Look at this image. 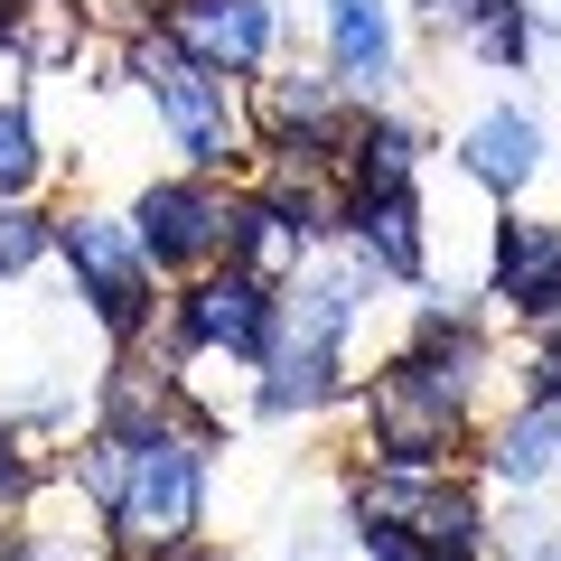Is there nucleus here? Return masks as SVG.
Here are the masks:
<instances>
[{"label": "nucleus", "instance_id": "18", "mask_svg": "<svg viewBox=\"0 0 561 561\" xmlns=\"http://www.w3.org/2000/svg\"><path fill=\"white\" fill-rule=\"evenodd\" d=\"M38 253H57V225H47V216H28V197H20V206H0V280H10V272H28Z\"/></svg>", "mask_w": 561, "mask_h": 561}, {"label": "nucleus", "instance_id": "22", "mask_svg": "<svg viewBox=\"0 0 561 561\" xmlns=\"http://www.w3.org/2000/svg\"><path fill=\"white\" fill-rule=\"evenodd\" d=\"M524 393H561V319H542L534 365H524Z\"/></svg>", "mask_w": 561, "mask_h": 561}, {"label": "nucleus", "instance_id": "19", "mask_svg": "<svg viewBox=\"0 0 561 561\" xmlns=\"http://www.w3.org/2000/svg\"><path fill=\"white\" fill-rule=\"evenodd\" d=\"M10 561H113V552H103L84 524H47V534H20V552H10Z\"/></svg>", "mask_w": 561, "mask_h": 561}, {"label": "nucleus", "instance_id": "17", "mask_svg": "<svg viewBox=\"0 0 561 561\" xmlns=\"http://www.w3.org/2000/svg\"><path fill=\"white\" fill-rule=\"evenodd\" d=\"M47 179V150H38V122L20 103H0V206H20L28 187Z\"/></svg>", "mask_w": 561, "mask_h": 561}, {"label": "nucleus", "instance_id": "24", "mask_svg": "<svg viewBox=\"0 0 561 561\" xmlns=\"http://www.w3.org/2000/svg\"><path fill=\"white\" fill-rule=\"evenodd\" d=\"M160 561H225V552H206V542H179V552H160Z\"/></svg>", "mask_w": 561, "mask_h": 561}, {"label": "nucleus", "instance_id": "5", "mask_svg": "<svg viewBox=\"0 0 561 561\" xmlns=\"http://www.w3.org/2000/svg\"><path fill=\"white\" fill-rule=\"evenodd\" d=\"M179 346L187 356H262L272 346V280L253 272H197L179 290Z\"/></svg>", "mask_w": 561, "mask_h": 561}, {"label": "nucleus", "instance_id": "13", "mask_svg": "<svg viewBox=\"0 0 561 561\" xmlns=\"http://www.w3.org/2000/svg\"><path fill=\"white\" fill-rule=\"evenodd\" d=\"M346 197H375V187H412L421 179V131L412 122H356V131H346Z\"/></svg>", "mask_w": 561, "mask_h": 561}, {"label": "nucleus", "instance_id": "16", "mask_svg": "<svg viewBox=\"0 0 561 561\" xmlns=\"http://www.w3.org/2000/svg\"><path fill=\"white\" fill-rule=\"evenodd\" d=\"M459 38L478 47L496 76H524V66H534V47H542V28H534V10H524V0H478V20H468Z\"/></svg>", "mask_w": 561, "mask_h": 561}, {"label": "nucleus", "instance_id": "11", "mask_svg": "<svg viewBox=\"0 0 561 561\" xmlns=\"http://www.w3.org/2000/svg\"><path fill=\"white\" fill-rule=\"evenodd\" d=\"M393 10L383 0H328V76L346 94H383L393 84Z\"/></svg>", "mask_w": 561, "mask_h": 561}, {"label": "nucleus", "instance_id": "21", "mask_svg": "<svg viewBox=\"0 0 561 561\" xmlns=\"http://www.w3.org/2000/svg\"><path fill=\"white\" fill-rule=\"evenodd\" d=\"M356 542H365V561H440L421 534H402V524H356Z\"/></svg>", "mask_w": 561, "mask_h": 561}, {"label": "nucleus", "instance_id": "6", "mask_svg": "<svg viewBox=\"0 0 561 561\" xmlns=\"http://www.w3.org/2000/svg\"><path fill=\"white\" fill-rule=\"evenodd\" d=\"M160 28L179 38V57H197L206 76L253 84L272 57V0H169Z\"/></svg>", "mask_w": 561, "mask_h": 561}, {"label": "nucleus", "instance_id": "23", "mask_svg": "<svg viewBox=\"0 0 561 561\" xmlns=\"http://www.w3.org/2000/svg\"><path fill=\"white\" fill-rule=\"evenodd\" d=\"M103 10H113V20L140 38V28H160V10H169V0H103Z\"/></svg>", "mask_w": 561, "mask_h": 561}, {"label": "nucleus", "instance_id": "20", "mask_svg": "<svg viewBox=\"0 0 561 561\" xmlns=\"http://www.w3.org/2000/svg\"><path fill=\"white\" fill-rule=\"evenodd\" d=\"M28 486H38V459H28L20 421H0V505H28Z\"/></svg>", "mask_w": 561, "mask_h": 561}, {"label": "nucleus", "instance_id": "4", "mask_svg": "<svg viewBox=\"0 0 561 561\" xmlns=\"http://www.w3.org/2000/svg\"><path fill=\"white\" fill-rule=\"evenodd\" d=\"M131 225H140V243H150V272H216L225 262V243H234V197H225L216 179H150L131 197Z\"/></svg>", "mask_w": 561, "mask_h": 561}, {"label": "nucleus", "instance_id": "15", "mask_svg": "<svg viewBox=\"0 0 561 561\" xmlns=\"http://www.w3.org/2000/svg\"><path fill=\"white\" fill-rule=\"evenodd\" d=\"M346 393V375H337V356H262V412H319V402H337Z\"/></svg>", "mask_w": 561, "mask_h": 561}, {"label": "nucleus", "instance_id": "25", "mask_svg": "<svg viewBox=\"0 0 561 561\" xmlns=\"http://www.w3.org/2000/svg\"><path fill=\"white\" fill-rule=\"evenodd\" d=\"M534 561H561V552H534Z\"/></svg>", "mask_w": 561, "mask_h": 561}, {"label": "nucleus", "instance_id": "12", "mask_svg": "<svg viewBox=\"0 0 561 561\" xmlns=\"http://www.w3.org/2000/svg\"><path fill=\"white\" fill-rule=\"evenodd\" d=\"M496 478L505 486H552L561 478V393H524V412L496 421Z\"/></svg>", "mask_w": 561, "mask_h": 561}, {"label": "nucleus", "instance_id": "8", "mask_svg": "<svg viewBox=\"0 0 561 561\" xmlns=\"http://www.w3.org/2000/svg\"><path fill=\"white\" fill-rule=\"evenodd\" d=\"M346 234L356 262L383 280H421L431 272V243H421V197L412 187H375V197H346Z\"/></svg>", "mask_w": 561, "mask_h": 561}, {"label": "nucleus", "instance_id": "3", "mask_svg": "<svg viewBox=\"0 0 561 561\" xmlns=\"http://www.w3.org/2000/svg\"><path fill=\"white\" fill-rule=\"evenodd\" d=\"M57 253H66V272H76V300L131 346L140 328H150V280H160L140 225L113 216V206H76V216H57Z\"/></svg>", "mask_w": 561, "mask_h": 561}, {"label": "nucleus", "instance_id": "14", "mask_svg": "<svg viewBox=\"0 0 561 561\" xmlns=\"http://www.w3.org/2000/svg\"><path fill=\"white\" fill-rule=\"evenodd\" d=\"M169 412H179V375H169V365L122 356L113 375H103V431H160Z\"/></svg>", "mask_w": 561, "mask_h": 561}, {"label": "nucleus", "instance_id": "2", "mask_svg": "<svg viewBox=\"0 0 561 561\" xmlns=\"http://www.w3.org/2000/svg\"><path fill=\"white\" fill-rule=\"evenodd\" d=\"M113 542L131 561H160L179 542H197L206 524V449L187 421H160V431H131V459H122V496H113Z\"/></svg>", "mask_w": 561, "mask_h": 561}, {"label": "nucleus", "instance_id": "7", "mask_svg": "<svg viewBox=\"0 0 561 561\" xmlns=\"http://www.w3.org/2000/svg\"><path fill=\"white\" fill-rule=\"evenodd\" d=\"M486 290H496V300L515 309L524 328L561 319V225H552V216H515V225H496Z\"/></svg>", "mask_w": 561, "mask_h": 561}, {"label": "nucleus", "instance_id": "9", "mask_svg": "<svg viewBox=\"0 0 561 561\" xmlns=\"http://www.w3.org/2000/svg\"><path fill=\"white\" fill-rule=\"evenodd\" d=\"M84 47H94V0H10L0 20V57L28 76H66Z\"/></svg>", "mask_w": 561, "mask_h": 561}, {"label": "nucleus", "instance_id": "10", "mask_svg": "<svg viewBox=\"0 0 561 561\" xmlns=\"http://www.w3.org/2000/svg\"><path fill=\"white\" fill-rule=\"evenodd\" d=\"M459 169H468L478 187H496V197L534 187V169H542V122L524 113V103H486V113L459 131Z\"/></svg>", "mask_w": 561, "mask_h": 561}, {"label": "nucleus", "instance_id": "1", "mask_svg": "<svg viewBox=\"0 0 561 561\" xmlns=\"http://www.w3.org/2000/svg\"><path fill=\"white\" fill-rule=\"evenodd\" d=\"M122 57H131L140 84H150V113H160L169 150H179L197 179H225V169L253 160V122H243L234 76H206L197 57H179V38H169V28H140V38H122Z\"/></svg>", "mask_w": 561, "mask_h": 561}, {"label": "nucleus", "instance_id": "26", "mask_svg": "<svg viewBox=\"0 0 561 561\" xmlns=\"http://www.w3.org/2000/svg\"><path fill=\"white\" fill-rule=\"evenodd\" d=\"M0 20H10V0H0Z\"/></svg>", "mask_w": 561, "mask_h": 561}]
</instances>
